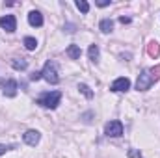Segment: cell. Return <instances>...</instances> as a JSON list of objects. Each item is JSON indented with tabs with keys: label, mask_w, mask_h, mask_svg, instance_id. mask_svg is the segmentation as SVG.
<instances>
[{
	"label": "cell",
	"mask_w": 160,
	"mask_h": 158,
	"mask_svg": "<svg viewBox=\"0 0 160 158\" xmlns=\"http://www.w3.org/2000/svg\"><path fill=\"white\" fill-rule=\"evenodd\" d=\"M39 132L38 130H26L24 132V136H22V140H24V143H28V145H32V147H36L38 143H39Z\"/></svg>",
	"instance_id": "obj_7"
},
{
	"label": "cell",
	"mask_w": 160,
	"mask_h": 158,
	"mask_svg": "<svg viewBox=\"0 0 160 158\" xmlns=\"http://www.w3.org/2000/svg\"><path fill=\"white\" fill-rule=\"evenodd\" d=\"M104 132H106V136H110V138H119L121 134H123V123L118 121V119H114V121L106 123Z\"/></svg>",
	"instance_id": "obj_4"
},
{
	"label": "cell",
	"mask_w": 160,
	"mask_h": 158,
	"mask_svg": "<svg viewBox=\"0 0 160 158\" xmlns=\"http://www.w3.org/2000/svg\"><path fill=\"white\" fill-rule=\"evenodd\" d=\"M128 156L130 158H142V153L136 151V149H130V151H128Z\"/></svg>",
	"instance_id": "obj_19"
},
{
	"label": "cell",
	"mask_w": 160,
	"mask_h": 158,
	"mask_svg": "<svg viewBox=\"0 0 160 158\" xmlns=\"http://www.w3.org/2000/svg\"><path fill=\"white\" fill-rule=\"evenodd\" d=\"M0 28H4L6 32H15V28H17L15 17H13V15H4V17H0Z\"/></svg>",
	"instance_id": "obj_5"
},
{
	"label": "cell",
	"mask_w": 160,
	"mask_h": 158,
	"mask_svg": "<svg viewBox=\"0 0 160 158\" xmlns=\"http://www.w3.org/2000/svg\"><path fill=\"white\" fill-rule=\"evenodd\" d=\"M4 95L6 97H15L17 95V82L15 80H8L6 84H4Z\"/></svg>",
	"instance_id": "obj_8"
},
{
	"label": "cell",
	"mask_w": 160,
	"mask_h": 158,
	"mask_svg": "<svg viewBox=\"0 0 160 158\" xmlns=\"http://www.w3.org/2000/svg\"><path fill=\"white\" fill-rule=\"evenodd\" d=\"M147 54L151 56V58H158L160 54V47L157 41H149V45H147Z\"/></svg>",
	"instance_id": "obj_11"
},
{
	"label": "cell",
	"mask_w": 160,
	"mask_h": 158,
	"mask_svg": "<svg viewBox=\"0 0 160 158\" xmlns=\"http://www.w3.org/2000/svg\"><path fill=\"white\" fill-rule=\"evenodd\" d=\"M149 73L153 75V78H155V80H158V78H160V65L153 67V69H149Z\"/></svg>",
	"instance_id": "obj_18"
},
{
	"label": "cell",
	"mask_w": 160,
	"mask_h": 158,
	"mask_svg": "<svg viewBox=\"0 0 160 158\" xmlns=\"http://www.w3.org/2000/svg\"><path fill=\"white\" fill-rule=\"evenodd\" d=\"M39 78H41V73H38V71H36L34 75H30V80H34V82H36V80H39Z\"/></svg>",
	"instance_id": "obj_22"
},
{
	"label": "cell",
	"mask_w": 160,
	"mask_h": 158,
	"mask_svg": "<svg viewBox=\"0 0 160 158\" xmlns=\"http://www.w3.org/2000/svg\"><path fill=\"white\" fill-rule=\"evenodd\" d=\"M128 87H130V80L127 78V77H121V78L114 80L112 86H110L112 91H127Z\"/></svg>",
	"instance_id": "obj_6"
},
{
	"label": "cell",
	"mask_w": 160,
	"mask_h": 158,
	"mask_svg": "<svg viewBox=\"0 0 160 158\" xmlns=\"http://www.w3.org/2000/svg\"><path fill=\"white\" fill-rule=\"evenodd\" d=\"M88 56H89V60H91V62H95V63H97V62H99V47H97V45H91V47H89V50H88Z\"/></svg>",
	"instance_id": "obj_14"
},
{
	"label": "cell",
	"mask_w": 160,
	"mask_h": 158,
	"mask_svg": "<svg viewBox=\"0 0 160 158\" xmlns=\"http://www.w3.org/2000/svg\"><path fill=\"white\" fill-rule=\"evenodd\" d=\"M60 99H62V93H60V91H50V93H43L36 102H38L39 106H43V108L54 110V108L60 104Z\"/></svg>",
	"instance_id": "obj_1"
},
{
	"label": "cell",
	"mask_w": 160,
	"mask_h": 158,
	"mask_svg": "<svg viewBox=\"0 0 160 158\" xmlns=\"http://www.w3.org/2000/svg\"><path fill=\"white\" fill-rule=\"evenodd\" d=\"M24 47H26L28 50H36V48H38V41H36V37H24Z\"/></svg>",
	"instance_id": "obj_15"
},
{
	"label": "cell",
	"mask_w": 160,
	"mask_h": 158,
	"mask_svg": "<svg viewBox=\"0 0 160 158\" xmlns=\"http://www.w3.org/2000/svg\"><path fill=\"white\" fill-rule=\"evenodd\" d=\"M77 7H78L82 13H88V11H89V4H88L86 0H77Z\"/></svg>",
	"instance_id": "obj_17"
},
{
	"label": "cell",
	"mask_w": 160,
	"mask_h": 158,
	"mask_svg": "<svg viewBox=\"0 0 160 158\" xmlns=\"http://www.w3.org/2000/svg\"><path fill=\"white\" fill-rule=\"evenodd\" d=\"M28 22H30L32 26H38V28H39V26H43V15H41L39 11H36V9L30 11V13H28Z\"/></svg>",
	"instance_id": "obj_9"
},
{
	"label": "cell",
	"mask_w": 160,
	"mask_h": 158,
	"mask_svg": "<svg viewBox=\"0 0 160 158\" xmlns=\"http://www.w3.org/2000/svg\"><path fill=\"white\" fill-rule=\"evenodd\" d=\"M97 6H101V7H104V6H110V0H99V2H97Z\"/></svg>",
	"instance_id": "obj_20"
},
{
	"label": "cell",
	"mask_w": 160,
	"mask_h": 158,
	"mask_svg": "<svg viewBox=\"0 0 160 158\" xmlns=\"http://www.w3.org/2000/svg\"><path fill=\"white\" fill-rule=\"evenodd\" d=\"M99 28H101V32L108 34V32H112V30H114V21H112V19H104V21H101Z\"/></svg>",
	"instance_id": "obj_12"
},
{
	"label": "cell",
	"mask_w": 160,
	"mask_h": 158,
	"mask_svg": "<svg viewBox=\"0 0 160 158\" xmlns=\"http://www.w3.org/2000/svg\"><path fill=\"white\" fill-rule=\"evenodd\" d=\"M41 77L47 80L48 84H58V82H60V77H58V65H56L54 60H48V62L45 63V67H43V71H41Z\"/></svg>",
	"instance_id": "obj_2"
},
{
	"label": "cell",
	"mask_w": 160,
	"mask_h": 158,
	"mask_svg": "<svg viewBox=\"0 0 160 158\" xmlns=\"http://www.w3.org/2000/svg\"><path fill=\"white\" fill-rule=\"evenodd\" d=\"M67 56H69L71 60H78L80 58V47L78 45H69V47H67Z\"/></svg>",
	"instance_id": "obj_13"
},
{
	"label": "cell",
	"mask_w": 160,
	"mask_h": 158,
	"mask_svg": "<svg viewBox=\"0 0 160 158\" xmlns=\"http://www.w3.org/2000/svg\"><path fill=\"white\" fill-rule=\"evenodd\" d=\"M78 89L86 95V97H88V99H91V97H93V91L89 89V86H86V84H78Z\"/></svg>",
	"instance_id": "obj_16"
},
{
	"label": "cell",
	"mask_w": 160,
	"mask_h": 158,
	"mask_svg": "<svg viewBox=\"0 0 160 158\" xmlns=\"http://www.w3.org/2000/svg\"><path fill=\"white\" fill-rule=\"evenodd\" d=\"M155 82H157V80L153 78V75L149 73V69H147V71H142L140 77H138V82H136V89H138V91H145V89H149Z\"/></svg>",
	"instance_id": "obj_3"
},
{
	"label": "cell",
	"mask_w": 160,
	"mask_h": 158,
	"mask_svg": "<svg viewBox=\"0 0 160 158\" xmlns=\"http://www.w3.org/2000/svg\"><path fill=\"white\" fill-rule=\"evenodd\" d=\"M11 67L17 69V71H24V69L28 67V62H26L24 58H13V60H11Z\"/></svg>",
	"instance_id": "obj_10"
},
{
	"label": "cell",
	"mask_w": 160,
	"mask_h": 158,
	"mask_svg": "<svg viewBox=\"0 0 160 158\" xmlns=\"http://www.w3.org/2000/svg\"><path fill=\"white\" fill-rule=\"evenodd\" d=\"M119 22H123V24H128V22H130V19H128V17H119Z\"/></svg>",
	"instance_id": "obj_23"
},
{
	"label": "cell",
	"mask_w": 160,
	"mask_h": 158,
	"mask_svg": "<svg viewBox=\"0 0 160 158\" xmlns=\"http://www.w3.org/2000/svg\"><path fill=\"white\" fill-rule=\"evenodd\" d=\"M11 147H8V145H0V156L2 155H6V151H9Z\"/></svg>",
	"instance_id": "obj_21"
}]
</instances>
